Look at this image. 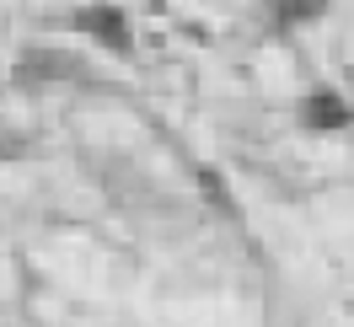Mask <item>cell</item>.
Listing matches in <instances>:
<instances>
[{"label": "cell", "mask_w": 354, "mask_h": 327, "mask_svg": "<svg viewBox=\"0 0 354 327\" xmlns=\"http://www.w3.org/2000/svg\"><path fill=\"white\" fill-rule=\"evenodd\" d=\"M75 27H81L86 38H97L108 54H129V48H134L129 17H124L118 6H86V11H75Z\"/></svg>", "instance_id": "obj_1"}, {"label": "cell", "mask_w": 354, "mask_h": 327, "mask_svg": "<svg viewBox=\"0 0 354 327\" xmlns=\"http://www.w3.org/2000/svg\"><path fill=\"white\" fill-rule=\"evenodd\" d=\"M81 75V59H70L59 48H22L17 59V81L22 86H38V81H75Z\"/></svg>", "instance_id": "obj_2"}, {"label": "cell", "mask_w": 354, "mask_h": 327, "mask_svg": "<svg viewBox=\"0 0 354 327\" xmlns=\"http://www.w3.org/2000/svg\"><path fill=\"white\" fill-rule=\"evenodd\" d=\"M301 124H306V129H349L354 108L338 91H311L306 102H301Z\"/></svg>", "instance_id": "obj_3"}, {"label": "cell", "mask_w": 354, "mask_h": 327, "mask_svg": "<svg viewBox=\"0 0 354 327\" xmlns=\"http://www.w3.org/2000/svg\"><path fill=\"white\" fill-rule=\"evenodd\" d=\"M274 6V17L290 27H301V22H317L322 11H328V0H268Z\"/></svg>", "instance_id": "obj_4"}, {"label": "cell", "mask_w": 354, "mask_h": 327, "mask_svg": "<svg viewBox=\"0 0 354 327\" xmlns=\"http://www.w3.org/2000/svg\"><path fill=\"white\" fill-rule=\"evenodd\" d=\"M11 151H17V140H11V129L0 124V156H11Z\"/></svg>", "instance_id": "obj_5"}]
</instances>
